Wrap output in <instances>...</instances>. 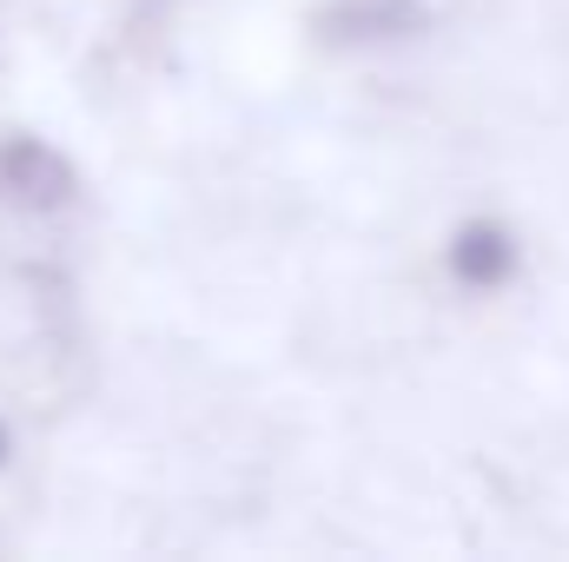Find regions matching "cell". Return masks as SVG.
<instances>
[{"instance_id":"obj_1","label":"cell","mask_w":569,"mask_h":562,"mask_svg":"<svg viewBox=\"0 0 569 562\" xmlns=\"http://www.w3.org/2000/svg\"><path fill=\"white\" fill-rule=\"evenodd\" d=\"M443 265L463 291H503L523 265V245H517V232L503 219H463L450 232V245H443Z\"/></svg>"},{"instance_id":"obj_2","label":"cell","mask_w":569,"mask_h":562,"mask_svg":"<svg viewBox=\"0 0 569 562\" xmlns=\"http://www.w3.org/2000/svg\"><path fill=\"white\" fill-rule=\"evenodd\" d=\"M0 192L20 199V205H67L73 172L47 140H7L0 145Z\"/></svg>"},{"instance_id":"obj_3","label":"cell","mask_w":569,"mask_h":562,"mask_svg":"<svg viewBox=\"0 0 569 562\" xmlns=\"http://www.w3.org/2000/svg\"><path fill=\"white\" fill-rule=\"evenodd\" d=\"M338 27L345 33H398V27H425V7L418 0H351V7H338Z\"/></svg>"},{"instance_id":"obj_4","label":"cell","mask_w":569,"mask_h":562,"mask_svg":"<svg viewBox=\"0 0 569 562\" xmlns=\"http://www.w3.org/2000/svg\"><path fill=\"white\" fill-rule=\"evenodd\" d=\"M7 456H13V430L0 423V463H7Z\"/></svg>"}]
</instances>
